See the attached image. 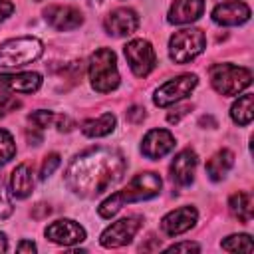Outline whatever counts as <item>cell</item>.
Instances as JSON below:
<instances>
[{
	"instance_id": "obj_1",
	"label": "cell",
	"mask_w": 254,
	"mask_h": 254,
	"mask_svg": "<svg viewBox=\"0 0 254 254\" xmlns=\"http://www.w3.org/2000/svg\"><path fill=\"white\" fill-rule=\"evenodd\" d=\"M127 169L125 157L111 147H91L75 155L65 169L67 189L83 198H95L117 185Z\"/></svg>"
},
{
	"instance_id": "obj_2",
	"label": "cell",
	"mask_w": 254,
	"mask_h": 254,
	"mask_svg": "<svg viewBox=\"0 0 254 254\" xmlns=\"http://www.w3.org/2000/svg\"><path fill=\"white\" fill-rule=\"evenodd\" d=\"M161 187H163V181L157 173L153 171H147V173H139L131 179V183L113 192L111 196H107L99 206H97V212L101 218H111L115 216L125 204L129 202H139V200H149L153 196H157L161 192Z\"/></svg>"
},
{
	"instance_id": "obj_3",
	"label": "cell",
	"mask_w": 254,
	"mask_h": 254,
	"mask_svg": "<svg viewBox=\"0 0 254 254\" xmlns=\"http://www.w3.org/2000/svg\"><path fill=\"white\" fill-rule=\"evenodd\" d=\"M89 81L91 87L97 93H109L117 89L119 85V69H117V58L113 50L99 48L89 58Z\"/></svg>"
},
{
	"instance_id": "obj_4",
	"label": "cell",
	"mask_w": 254,
	"mask_h": 254,
	"mask_svg": "<svg viewBox=\"0 0 254 254\" xmlns=\"http://www.w3.org/2000/svg\"><path fill=\"white\" fill-rule=\"evenodd\" d=\"M44 54L42 40L34 36L10 38L0 44V67H20L36 62Z\"/></svg>"
},
{
	"instance_id": "obj_5",
	"label": "cell",
	"mask_w": 254,
	"mask_h": 254,
	"mask_svg": "<svg viewBox=\"0 0 254 254\" xmlns=\"http://www.w3.org/2000/svg\"><path fill=\"white\" fill-rule=\"evenodd\" d=\"M208 73L210 85L220 95H238L252 83V71L234 64H214Z\"/></svg>"
},
{
	"instance_id": "obj_6",
	"label": "cell",
	"mask_w": 254,
	"mask_h": 254,
	"mask_svg": "<svg viewBox=\"0 0 254 254\" xmlns=\"http://www.w3.org/2000/svg\"><path fill=\"white\" fill-rule=\"evenodd\" d=\"M206 38L198 28H185L171 36L169 40V56L175 64H189L196 56L204 52Z\"/></svg>"
},
{
	"instance_id": "obj_7",
	"label": "cell",
	"mask_w": 254,
	"mask_h": 254,
	"mask_svg": "<svg viewBox=\"0 0 254 254\" xmlns=\"http://www.w3.org/2000/svg\"><path fill=\"white\" fill-rule=\"evenodd\" d=\"M198 83V77L194 73H183V75H177L169 81H165L163 85H159L155 89V95H153V103L157 107H169V105H175L179 103L181 99L189 97L192 93V89L196 87Z\"/></svg>"
},
{
	"instance_id": "obj_8",
	"label": "cell",
	"mask_w": 254,
	"mask_h": 254,
	"mask_svg": "<svg viewBox=\"0 0 254 254\" xmlns=\"http://www.w3.org/2000/svg\"><path fill=\"white\" fill-rule=\"evenodd\" d=\"M123 52H125V58H127V64H129L131 71L137 77H147L155 69V65H157L155 48L151 46L149 40H143V38L131 40L125 46Z\"/></svg>"
},
{
	"instance_id": "obj_9",
	"label": "cell",
	"mask_w": 254,
	"mask_h": 254,
	"mask_svg": "<svg viewBox=\"0 0 254 254\" xmlns=\"http://www.w3.org/2000/svg\"><path fill=\"white\" fill-rule=\"evenodd\" d=\"M143 224V218L141 216H125V218H119L115 222H111L99 236V244L103 248H121L125 244H129L135 234L139 232Z\"/></svg>"
},
{
	"instance_id": "obj_10",
	"label": "cell",
	"mask_w": 254,
	"mask_h": 254,
	"mask_svg": "<svg viewBox=\"0 0 254 254\" xmlns=\"http://www.w3.org/2000/svg\"><path fill=\"white\" fill-rule=\"evenodd\" d=\"M44 234H46V238L50 242L60 244V246H65V248H69V246L85 240V228L79 222L71 220V218L54 220L52 224L46 226Z\"/></svg>"
},
{
	"instance_id": "obj_11",
	"label": "cell",
	"mask_w": 254,
	"mask_h": 254,
	"mask_svg": "<svg viewBox=\"0 0 254 254\" xmlns=\"http://www.w3.org/2000/svg\"><path fill=\"white\" fill-rule=\"evenodd\" d=\"M196 220H198V212L194 206H179L161 218V230L167 236H179L190 230L196 224Z\"/></svg>"
},
{
	"instance_id": "obj_12",
	"label": "cell",
	"mask_w": 254,
	"mask_h": 254,
	"mask_svg": "<svg viewBox=\"0 0 254 254\" xmlns=\"http://www.w3.org/2000/svg\"><path fill=\"white\" fill-rule=\"evenodd\" d=\"M44 18L46 22L58 30V32H67V30H75L83 24V14L73 8V6H60V4H52L44 10Z\"/></svg>"
},
{
	"instance_id": "obj_13",
	"label": "cell",
	"mask_w": 254,
	"mask_h": 254,
	"mask_svg": "<svg viewBox=\"0 0 254 254\" xmlns=\"http://www.w3.org/2000/svg\"><path fill=\"white\" fill-rule=\"evenodd\" d=\"M105 32L109 36H115V38H125V36H131L137 26H139V16L135 10L131 8H115L111 10L107 16H105Z\"/></svg>"
},
{
	"instance_id": "obj_14",
	"label": "cell",
	"mask_w": 254,
	"mask_h": 254,
	"mask_svg": "<svg viewBox=\"0 0 254 254\" xmlns=\"http://www.w3.org/2000/svg\"><path fill=\"white\" fill-rule=\"evenodd\" d=\"M173 149H175V137L167 129H151V131H147V135L143 137V143H141V153L147 159H153V161L165 157Z\"/></svg>"
},
{
	"instance_id": "obj_15",
	"label": "cell",
	"mask_w": 254,
	"mask_h": 254,
	"mask_svg": "<svg viewBox=\"0 0 254 254\" xmlns=\"http://www.w3.org/2000/svg\"><path fill=\"white\" fill-rule=\"evenodd\" d=\"M212 20L220 26H240L250 20V6L240 0L218 2L212 10Z\"/></svg>"
},
{
	"instance_id": "obj_16",
	"label": "cell",
	"mask_w": 254,
	"mask_h": 254,
	"mask_svg": "<svg viewBox=\"0 0 254 254\" xmlns=\"http://www.w3.org/2000/svg\"><path fill=\"white\" fill-rule=\"evenodd\" d=\"M42 85V75L38 71L22 73H0V89L10 93H34Z\"/></svg>"
},
{
	"instance_id": "obj_17",
	"label": "cell",
	"mask_w": 254,
	"mask_h": 254,
	"mask_svg": "<svg viewBox=\"0 0 254 254\" xmlns=\"http://www.w3.org/2000/svg\"><path fill=\"white\" fill-rule=\"evenodd\" d=\"M196 165H198V159H196V153L192 149H183L175 155L173 163H171V177L177 185L181 187H187L192 183L194 179V171H196Z\"/></svg>"
},
{
	"instance_id": "obj_18",
	"label": "cell",
	"mask_w": 254,
	"mask_h": 254,
	"mask_svg": "<svg viewBox=\"0 0 254 254\" xmlns=\"http://www.w3.org/2000/svg\"><path fill=\"white\" fill-rule=\"evenodd\" d=\"M204 12V0H173L169 8L171 24H190Z\"/></svg>"
},
{
	"instance_id": "obj_19",
	"label": "cell",
	"mask_w": 254,
	"mask_h": 254,
	"mask_svg": "<svg viewBox=\"0 0 254 254\" xmlns=\"http://www.w3.org/2000/svg\"><path fill=\"white\" fill-rule=\"evenodd\" d=\"M32 189H34V177H32V169L22 163L18 165L12 175H10V192L12 196L16 198H26L32 194Z\"/></svg>"
},
{
	"instance_id": "obj_20",
	"label": "cell",
	"mask_w": 254,
	"mask_h": 254,
	"mask_svg": "<svg viewBox=\"0 0 254 254\" xmlns=\"http://www.w3.org/2000/svg\"><path fill=\"white\" fill-rule=\"evenodd\" d=\"M232 165H234V153L228 149H220L206 161V175L210 177V181L218 183L228 175Z\"/></svg>"
},
{
	"instance_id": "obj_21",
	"label": "cell",
	"mask_w": 254,
	"mask_h": 254,
	"mask_svg": "<svg viewBox=\"0 0 254 254\" xmlns=\"http://www.w3.org/2000/svg\"><path fill=\"white\" fill-rule=\"evenodd\" d=\"M228 210L240 222H250L252 216H254V200H252V194L250 192H244V190L234 192L228 198Z\"/></svg>"
},
{
	"instance_id": "obj_22",
	"label": "cell",
	"mask_w": 254,
	"mask_h": 254,
	"mask_svg": "<svg viewBox=\"0 0 254 254\" xmlns=\"http://www.w3.org/2000/svg\"><path fill=\"white\" fill-rule=\"evenodd\" d=\"M115 125H117L115 115L113 113H103L97 119H85L79 129L85 137H105V135L113 133Z\"/></svg>"
},
{
	"instance_id": "obj_23",
	"label": "cell",
	"mask_w": 254,
	"mask_h": 254,
	"mask_svg": "<svg viewBox=\"0 0 254 254\" xmlns=\"http://www.w3.org/2000/svg\"><path fill=\"white\" fill-rule=\"evenodd\" d=\"M230 117L236 125H250L252 117H254V95L252 93H244L240 95L232 107H230Z\"/></svg>"
},
{
	"instance_id": "obj_24",
	"label": "cell",
	"mask_w": 254,
	"mask_h": 254,
	"mask_svg": "<svg viewBox=\"0 0 254 254\" xmlns=\"http://www.w3.org/2000/svg\"><path fill=\"white\" fill-rule=\"evenodd\" d=\"M222 250L226 252H252L254 244L248 234H230L220 242Z\"/></svg>"
},
{
	"instance_id": "obj_25",
	"label": "cell",
	"mask_w": 254,
	"mask_h": 254,
	"mask_svg": "<svg viewBox=\"0 0 254 254\" xmlns=\"http://www.w3.org/2000/svg\"><path fill=\"white\" fill-rule=\"evenodd\" d=\"M16 155V143H14V137L6 131V129H0V167L6 165L8 161H12Z\"/></svg>"
},
{
	"instance_id": "obj_26",
	"label": "cell",
	"mask_w": 254,
	"mask_h": 254,
	"mask_svg": "<svg viewBox=\"0 0 254 254\" xmlns=\"http://www.w3.org/2000/svg\"><path fill=\"white\" fill-rule=\"evenodd\" d=\"M56 117H58V115H54V113L48 111V109H38V111H34V113L28 115L30 123H32L36 129H46V127H50L52 123H56Z\"/></svg>"
},
{
	"instance_id": "obj_27",
	"label": "cell",
	"mask_w": 254,
	"mask_h": 254,
	"mask_svg": "<svg viewBox=\"0 0 254 254\" xmlns=\"http://www.w3.org/2000/svg\"><path fill=\"white\" fill-rule=\"evenodd\" d=\"M60 163H62V159H60L58 153L46 155V159H44V163H42V169H40V179L46 181L50 175H54V171L60 167Z\"/></svg>"
},
{
	"instance_id": "obj_28",
	"label": "cell",
	"mask_w": 254,
	"mask_h": 254,
	"mask_svg": "<svg viewBox=\"0 0 254 254\" xmlns=\"http://www.w3.org/2000/svg\"><path fill=\"white\" fill-rule=\"evenodd\" d=\"M20 105H22V101L16 99L14 95H10V91H2V93H0V117H4V115H8V113L16 111Z\"/></svg>"
},
{
	"instance_id": "obj_29",
	"label": "cell",
	"mask_w": 254,
	"mask_h": 254,
	"mask_svg": "<svg viewBox=\"0 0 254 254\" xmlns=\"http://www.w3.org/2000/svg\"><path fill=\"white\" fill-rule=\"evenodd\" d=\"M12 212H14V206H12V198H10V192L6 190V187H4V181H2V177H0V220L8 218Z\"/></svg>"
},
{
	"instance_id": "obj_30",
	"label": "cell",
	"mask_w": 254,
	"mask_h": 254,
	"mask_svg": "<svg viewBox=\"0 0 254 254\" xmlns=\"http://www.w3.org/2000/svg\"><path fill=\"white\" fill-rule=\"evenodd\" d=\"M165 252H200V246L196 242H177L169 246Z\"/></svg>"
},
{
	"instance_id": "obj_31",
	"label": "cell",
	"mask_w": 254,
	"mask_h": 254,
	"mask_svg": "<svg viewBox=\"0 0 254 254\" xmlns=\"http://www.w3.org/2000/svg\"><path fill=\"white\" fill-rule=\"evenodd\" d=\"M145 117H147V115H145V109L139 107V105H133V107L127 111V119H129L131 123H141Z\"/></svg>"
},
{
	"instance_id": "obj_32",
	"label": "cell",
	"mask_w": 254,
	"mask_h": 254,
	"mask_svg": "<svg viewBox=\"0 0 254 254\" xmlns=\"http://www.w3.org/2000/svg\"><path fill=\"white\" fill-rule=\"evenodd\" d=\"M190 111V105H185V107H177V109H173L169 115H167V119H169V123H177L183 115H187Z\"/></svg>"
},
{
	"instance_id": "obj_33",
	"label": "cell",
	"mask_w": 254,
	"mask_h": 254,
	"mask_svg": "<svg viewBox=\"0 0 254 254\" xmlns=\"http://www.w3.org/2000/svg\"><path fill=\"white\" fill-rule=\"evenodd\" d=\"M14 12V4L10 0H0V22H4L8 16H12Z\"/></svg>"
},
{
	"instance_id": "obj_34",
	"label": "cell",
	"mask_w": 254,
	"mask_h": 254,
	"mask_svg": "<svg viewBox=\"0 0 254 254\" xmlns=\"http://www.w3.org/2000/svg\"><path fill=\"white\" fill-rule=\"evenodd\" d=\"M16 250H18L20 254H24V252H30V254H34V252H36V244H34L32 240H22V242L16 246Z\"/></svg>"
},
{
	"instance_id": "obj_35",
	"label": "cell",
	"mask_w": 254,
	"mask_h": 254,
	"mask_svg": "<svg viewBox=\"0 0 254 254\" xmlns=\"http://www.w3.org/2000/svg\"><path fill=\"white\" fill-rule=\"evenodd\" d=\"M8 250V238L4 232H0V252H6Z\"/></svg>"
},
{
	"instance_id": "obj_36",
	"label": "cell",
	"mask_w": 254,
	"mask_h": 254,
	"mask_svg": "<svg viewBox=\"0 0 254 254\" xmlns=\"http://www.w3.org/2000/svg\"><path fill=\"white\" fill-rule=\"evenodd\" d=\"M218 2H230V0H218Z\"/></svg>"
}]
</instances>
